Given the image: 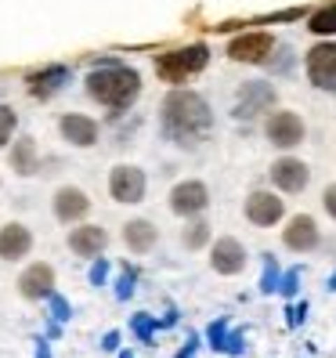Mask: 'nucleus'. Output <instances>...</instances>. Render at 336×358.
<instances>
[{"label": "nucleus", "instance_id": "obj_5", "mask_svg": "<svg viewBox=\"0 0 336 358\" xmlns=\"http://www.w3.org/2000/svg\"><path fill=\"white\" fill-rule=\"evenodd\" d=\"M264 134H268V141L275 145V149H297L307 131H304V120H300L297 113L279 109V113H271V116H268Z\"/></svg>", "mask_w": 336, "mask_h": 358}, {"label": "nucleus", "instance_id": "obj_14", "mask_svg": "<svg viewBox=\"0 0 336 358\" xmlns=\"http://www.w3.org/2000/svg\"><path fill=\"white\" fill-rule=\"evenodd\" d=\"M286 214V206L279 196H271V192H254L246 199V217L254 221L257 228H268V224H279V217Z\"/></svg>", "mask_w": 336, "mask_h": 358}, {"label": "nucleus", "instance_id": "obj_10", "mask_svg": "<svg viewBox=\"0 0 336 358\" xmlns=\"http://www.w3.org/2000/svg\"><path fill=\"white\" fill-rule=\"evenodd\" d=\"M109 192L116 203H141L145 196V174L138 171V166H116L112 178H109Z\"/></svg>", "mask_w": 336, "mask_h": 358}, {"label": "nucleus", "instance_id": "obj_1", "mask_svg": "<svg viewBox=\"0 0 336 358\" xmlns=\"http://www.w3.org/2000/svg\"><path fill=\"white\" fill-rule=\"evenodd\" d=\"M163 134L177 145H196L214 127V113L196 91H170L163 98Z\"/></svg>", "mask_w": 336, "mask_h": 358}, {"label": "nucleus", "instance_id": "obj_18", "mask_svg": "<svg viewBox=\"0 0 336 358\" xmlns=\"http://www.w3.org/2000/svg\"><path fill=\"white\" fill-rule=\"evenodd\" d=\"M26 83H29V94L33 98H51V94H58L69 83V69L66 66H48V69L33 73Z\"/></svg>", "mask_w": 336, "mask_h": 358}, {"label": "nucleus", "instance_id": "obj_30", "mask_svg": "<svg viewBox=\"0 0 336 358\" xmlns=\"http://www.w3.org/2000/svg\"><path fill=\"white\" fill-rule=\"evenodd\" d=\"M131 289H134V271H123V279L116 282V297H119V301H127V297H131Z\"/></svg>", "mask_w": 336, "mask_h": 358}, {"label": "nucleus", "instance_id": "obj_16", "mask_svg": "<svg viewBox=\"0 0 336 358\" xmlns=\"http://www.w3.org/2000/svg\"><path fill=\"white\" fill-rule=\"evenodd\" d=\"M87 210H91V199L80 192V188H58V196H54V217L58 221H80V217H87Z\"/></svg>", "mask_w": 336, "mask_h": 358}, {"label": "nucleus", "instance_id": "obj_3", "mask_svg": "<svg viewBox=\"0 0 336 358\" xmlns=\"http://www.w3.org/2000/svg\"><path fill=\"white\" fill-rule=\"evenodd\" d=\"M210 62V48L206 44H192V48H177V51H166L156 58V73L163 83H184L188 76H196L206 69Z\"/></svg>", "mask_w": 336, "mask_h": 358}, {"label": "nucleus", "instance_id": "obj_35", "mask_svg": "<svg viewBox=\"0 0 336 358\" xmlns=\"http://www.w3.org/2000/svg\"><path fill=\"white\" fill-rule=\"evenodd\" d=\"M116 344H119V333H109V336L101 341V348H105V351H116Z\"/></svg>", "mask_w": 336, "mask_h": 358}, {"label": "nucleus", "instance_id": "obj_36", "mask_svg": "<svg viewBox=\"0 0 336 358\" xmlns=\"http://www.w3.org/2000/svg\"><path fill=\"white\" fill-rule=\"evenodd\" d=\"M36 358H51V355H48V344H44V341H40V348H36Z\"/></svg>", "mask_w": 336, "mask_h": 358}, {"label": "nucleus", "instance_id": "obj_13", "mask_svg": "<svg viewBox=\"0 0 336 358\" xmlns=\"http://www.w3.org/2000/svg\"><path fill=\"white\" fill-rule=\"evenodd\" d=\"M18 293H22V297H29V301L51 297V293H54V271H51V264H33V268H26L22 279H18Z\"/></svg>", "mask_w": 336, "mask_h": 358}, {"label": "nucleus", "instance_id": "obj_15", "mask_svg": "<svg viewBox=\"0 0 336 358\" xmlns=\"http://www.w3.org/2000/svg\"><path fill=\"white\" fill-rule=\"evenodd\" d=\"M61 138L80 145V149H91V145L98 141V123L91 116H80V113H69V116H61Z\"/></svg>", "mask_w": 336, "mask_h": 358}, {"label": "nucleus", "instance_id": "obj_21", "mask_svg": "<svg viewBox=\"0 0 336 358\" xmlns=\"http://www.w3.org/2000/svg\"><path fill=\"white\" fill-rule=\"evenodd\" d=\"M307 29H311L314 36H336V0L322 4L319 11H311V18H307Z\"/></svg>", "mask_w": 336, "mask_h": 358}, {"label": "nucleus", "instance_id": "obj_27", "mask_svg": "<svg viewBox=\"0 0 336 358\" xmlns=\"http://www.w3.org/2000/svg\"><path fill=\"white\" fill-rule=\"evenodd\" d=\"M206 336H210V348L221 351V348L228 344V326H224V322H214V326L206 329Z\"/></svg>", "mask_w": 336, "mask_h": 358}, {"label": "nucleus", "instance_id": "obj_34", "mask_svg": "<svg viewBox=\"0 0 336 358\" xmlns=\"http://www.w3.org/2000/svg\"><path fill=\"white\" fill-rule=\"evenodd\" d=\"M224 351H228V355H239V351H242V333H228Z\"/></svg>", "mask_w": 336, "mask_h": 358}, {"label": "nucleus", "instance_id": "obj_29", "mask_svg": "<svg viewBox=\"0 0 336 358\" xmlns=\"http://www.w3.org/2000/svg\"><path fill=\"white\" fill-rule=\"evenodd\" d=\"M48 301H51V311H54V319H58V322H66L69 315H73V311H69V304H66V297H58V293H51Z\"/></svg>", "mask_w": 336, "mask_h": 358}, {"label": "nucleus", "instance_id": "obj_12", "mask_svg": "<svg viewBox=\"0 0 336 358\" xmlns=\"http://www.w3.org/2000/svg\"><path fill=\"white\" fill-rule=\"evenodd\" d=\"M210 264H214V271H221V275H239V271L246 268V250H242V243L232 239V236L217 239Z\"/></svg>", "mask_w": 336, "mask_h": 358}, {"label": "nucleus", "instance_id": "obj_7", "mask_svg": "<svg viewBox=\"0 0 336 358\" xmlns=\"http://www.w3.org/2000/svg\"><path fill=\"white\" fill-rule=\"evenodd\" d=\"M206 203H210V192H206L203 181H181V185H174V192H170V210L181 214V217L203 214Z\"/></svg>", "mask_w": 336, "mask_h": 358}, {"label": "nucleus", "instance_id": "obj_6", "mask_svg": "<svg viewBox=\"0 0 336 358\" xmlns=\"http://www.w3.org/2000/svg\"><path fill=\"white\" fill-rule=\"evenodd\" d=\"M271 51H275V36L271 33H242V36H235L232 44H228V58L232 62H249V66L268 62Z\"/></svg>", "mask_w": 336, "mask_h": 358}, {"label": "nucleus", "instance_id": "obj_20", "mask_svg": "<svg viewBox=\"0 0 336 358\" xmlns=\"http://www.w3.org/2000/svg\"><path fill=\"white\" fill-rule=\"evenodd\" d=\"M123 243H127L134 254H149L156 246V224L152 221H131L123 228Z\"/></svg>", "mask_w": 336, "mask_h": 358}, {"label": "nucleus", "instance_id": "obj_4", "mask_svg": "<svg viewBox=\"0 0 336 358\" xmlns=\"http://www.w3.org/2000/svg\"><path fill=\"white\" fill-rule=\"evenodd\" d=\"M304 66H307V80L319 91H336V40L314 44L304 58Z\"/></svg>", "mask_w": 336, "mask_h": 358}, {"label": "nucleus", "instance_id": "obj_2", "mask_svg": "<svg viewBox=\"0 0 336 358\" xmlns=\"http://www.w3.org/2000/svg\"><path fill=\"white\" fill-rule=\"evenodd\" d=\"M87 94L94 101H101L105 109L123 113L141 94V76L127 66H101L87 76Z\"/></svg>", "mask_w": 336, "mask_h": 358}, {"label": "nucleus", "instance_id": "obj_22", "mask_svg": "<svg viewBox=\"0 0 336 358\" xmlns=\"http://www.w3.org/2000/svg\"><path fill=\"white\" fill-rule=\"evenodd\" d=\"M11 166H15L18 174H33V171H36V145H33V138H18V141H15Z\"/></svg>", "mask_w": 336, "mask_h": 358}, {"label": "nucleus", "instance_id": "obj_8", "mask_svg": "<svg viewBox=\"0 0 336 358\" xmlns=\"http://www.w3.org/2000/svg\"><path fill=\"white\" fill-rule=\"evenodd\" d=\"M282 243H286L289 250H297V254H311V250L322 243V231H319V224H314V217L297 214V217L282 228Z\"/></svg>", "mask_w": 336, "mask_h": 358}, {"label": "nucleus", "instance_id": "obj_24", "mask_svg": "<svg viewBox=\"0 0 336 358\" xmlns=\"http://www.w3.org/2000/svg\"><path fill=\"white\" fill-rule=\"evenodd\" d=\"M261 289H264V293H275V289H279V268H275V261H271V257H264V279H261Z\"/></svg>", "mask_w": 336, "mask_h": 358}, {"label": "nucleus", "instance_id": "obj_37", "mask_svg": "<svg viewBox=\"0 0 336 358\" xmlns=\"http://www.w3.org/2000/svg\"><path fill=\"white\" fill-rule=\"evenodd\" d=\"M329 289H336V271H333V279H329Z\"/></svg>", "mask_w": 336, "mask_h": 358}, {"label": "nucleus", "instance_id": "obj_19", "mask_svg": "<svg viewBox=\"0 0 336 358\" xmlns=\"http://www.w3.org/2000/svg\"><path fill=\"white\" fill-rule=\"evenodd\" d=\"M29 250H33V236H29L26 224L0 228V257L4 261H18V257H26Z\"/></svg>", "mask_w": 336, "mask_h": 358}, {"label": "nucleus", "instance_id": "obj_26", "mask_svg": "<svg viewBox=\"0 0 336 358\" xmlns=\"http://www.w3.org/2000/svg\"><path fill=\"white\" fill-rule=\"evenodd\" d=\"M131 326H134V333L141 336V341H145V344H149V341H152V329H156V322L149 319V315H134V322H131Z\"/></svg>", "mask_w": 336, "mask_h": 358}, {"label": "nucleus", "instance_id": "obj_23", "mask_svg": "<svg viewBox=\"0 0 336 358\" xmlns=\"http://www.w3.org/2000/svg\"><path fill=\"white\" fill-rule=\"evenodd\" d=\"M181 239H184V246H188V250L206 246V239H210V224H206V221H192V224L184 228V236H181Z\"/></svg>", "mask_w": 336, "mask_h": 358}, {"label": "nucleus", "instance_id": "obj_17", "mask_svg": "<svg viewBox=\"0 0 336 358\" xmlns=\"http://www.w3.org/2000/svg\"><path fill=\"white\" fill-rule=\"evenodd\" d=\"M105 243H109V236H105V228L98 224H83V228H73V236H69V250L76 257H98Z\"/></svg>", "mask_w": 336, "mask_h": 358}, {"label": "nucleus", "instance_id": "obj_11", "mask_svg": "<svg viewBox=\"0 0 336 358\" xmlns=\"http://www.w3.org/2000/svg\"><path fill=\"white\" fill-rule=\"evenodd\" d=\"M271 181H275V188H282V192H300V188L311 181V171L304 159H275V166H271Z\"/></svg>", "mask_w": 336, "mask_h": 358}, {"label": "nucleus", "instance_id": "obj_33", "mask_svg": "<svg viewBox=\"0 0 336 358\" xmlns=\"http://www.w3.org/2000/svg\"><path fill=\"white\" fill-rule=\"evenodd\" d=\"M304 315H307V304H293V308H289V326H300Z\"/></svg>", "mask_w": 336, "mask_h": 358}, {"label": "nucleus", "instance_id": "obj_28", "mask_svg": "<svg viewBox=\"0 0 336 358\" xmlns=\"http://www.w3.org/2000/svg\"><path fill=\"white\" fill-rule=\"evenodd\" d=\"M297 282H300V271H286L282 282H279V293L282 297H293V293H297Z\"/></svg>", "mask_w": 336, "mask_h": 358}, {"label": "nucleus", "instance_id": "obj_9", "mask_svg": "<svg viewBox=\"0 0 336 358\" xmlns=\"http://www.w3.org/2000/svg\"><path fill=\"white\" fill-rule=\"evenodd\" d=\"M275 109V87L271 83H246V87L239 91V105H235V113L242 116V120H254V116H261V113H271Z\"/></svg>", "mask_w": 336, "mask_h": 358}, {"label": "nucleus", "instance_id": "obj_31", "mask_svg": "<svg viewBox=\"0 0 336 358\" xmlns=\"http://www.w3.org/2000/svg\"><path fill=\"white\" fill-rule=\"evenodd\" d=\"M322 206H326V214L336 221V185H329L326 192H322Z\"/></svg>", "mask_w": 336, "mask_h": 358}, {"label": "nucleus", "instance_id": "obj_25", "mask_svg": "<svg viewBox=\"0 0 336 358\" xmlns=\"http://www.w3.org/2000/svg\"><path fill=\"white\" fill-rule=\"evenodd\" d=\"M11 131H15V113L8 109V105H0V145H8Z\"/></svg>", "mask_w": 336, "mask_h": 358}, {"label": "nucleus", "instance_id": "obj_32", "mask_svg": "<svg viewBox=\"0 0 336 358\" xmlns=\"http://www.w3.org/2000/svg\"><path fill=\"white\" fill-rule=\"evenodd\" d=\"M105 279H109V264H105V261L98 257V261H94V268H91V282H94V286H101Z\"/></svg>", "mask_w": 336, "mask_h": 358}]
</instances>
